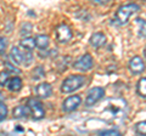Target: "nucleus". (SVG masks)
<instances>
[{
	"mask_svg": "<svg viewBox=\"0 0 146 136\" xmlns=\"http://www.w3.org/2000/svg\"><path fill=\"white\" fill-rule=\"evenodd\" d=\"M32 24L31 23H25L23 27H22V30H21V34L22 35H27V34H29L31 33V30H32Z\"/></svg>",
	"mask_w": 146,
	"mask_h": 136,
	"instance_id": "23",
	"label": "nucleus"
},
{
	"mask_svg": "<svg viewBox=\"0 0 146 136\" xmlns=\"http://www.w3.org/2000/svg\"><path fill=\"white\" fill-rule=\"evenodd\" d=\"M129 68L133 74H140L145 71V63L141 60V57L134 56L129 62Z\"/></svg>",
	"mask_w": 146,
	"mask_h": 136,
	"instance_id": "8",
	"label": "nucleus"
},
{
	"mask_svg": "<svg viewBox=\"0 0 146 136\" xmlns=\"http://www.w3.org/2000/svg\"><path fill=\"white\" fill-rule=\"evenodd\" d=\"M6 116H7V107L3 102H0V121L5 119Z\"/></svg>",
	"mask_w": 146,
	"mask_h": 136,
	"instance_id": "21",
	"label": "nucleus"
},
{
	"mask_svg": "<svg viewBox=\"0 0 146 136\" xmlns=\"http://www.w3.org/2000/svg\"><path fill=\"white\" fill-rule=\"evenodd\" d=\"M135 128L140 135H146V121H140V123L136 124Z\"/></svg>",
	"mask_w": 146,
	"mask_h": 136,
	"instance_id": "19",
	"label": "nucleus"
},
{
	"mask_svg": "<svg viewBox=\"0 0 146 136\" xmlns=\"http://www.w3.org/2000/svg\"><path fill=\"white\" fill-rule=\"evenodd\" d=\"M9 80V73L6 71L0 72V85H5Z\"/></svg>",
	"mask_w": 146,
	"mask_h": 136,
	"instance_id": "22",
	"label": "nucleus"
},
{
	"mask_svg": "<svg viewBox=\"0 0 146 136\" xmlns=\"http://www.w3.org/2000/svg\"><path fill=\"white\" fill-rule=\"evenodd\" d=\"M9 57H10V60L13 65H21L22 63V52H21V50L16 46H13L11 49L10 53H9Z\"/></svg>",
	"mask_w": 146,
	"mask_h": 136,
	"instance_id": "12",
	"label": "nucleus"
},
{
	"mask_svg": "<svg viewBox=\"0 0 146 136\" xmlns=\"http://www.w3.org/2000/svg\"><path fill=\"white\" fill-rule=\"evenodd\" d=\"M35 46H38L39 49H46L49 46V37L44 34H39L35 39Z\"/></svg>",
	"mask_w": 146,
	"mask_h": 136,
	"instance_id": "15",
	"label": "nucleus"
},
{
	"mask_svg": "<svg viewBox=\"0 0 146 136\" xmlns=\"http://www.w3.org/2000/svg\"><path fill=\"white\" fill-rule=\"evenodd\" d=\"M94 65V61H93V57H91L89 53L86 55L79 57L74 63H73V67L76 68L77 71H82V72H86L89 71L91 67Z\"/></svg>",
	"mask_w": 146,
	"mask_h": 136,
	"instance_id": "4",
	"label": "nucleus"
},
{
	"mask_svg": "<svg viewBox=\"0 0 146 136\" xmlns=\"http://www.w3.org/2000/svg\"><path fill=\"white\" fill-rule=\"evenodd\" d=\"M140 10V6L138 4H127V5H123L122 7L118 9V11L116 13V23L118 26H124L128 20H129V17L133 15V13L138 12Z\"/></svg>",
	"mask_w": 146,
	"mask_h": 136,
	"instance_id": "1",
	"label": "nucleus"
},
{
	"mask_svg": "<svg viewBox=\"0 0 146 136\" xmlns=\"http://www.w3.org/2000/svg\"><path fill=\"white\" fill-rule=\"evenodd\" d=\"M80 102H82V100H80V96H78V95H73V96L67 97L62 105V111L67 113L74 111L80 105Z\"/></svg>",
	"mask_w": 146,
	"mask_h": 136,
	"instance_id": "7",
	"label": "nucleus"
},
{
	"mask_svg": "<svg viewBox=\"0 0 146 136\" xmlns=\"http://www.w3.org/2000/svg\"><path fill=\"white\" fill-rule=\"evenodd\" d=\"M85 83V78L83 75H71L63 81L61 85V91L65 94L73 92L78 90Z\"/></svg>",
	"mask_w": 146,
	"mask_h": 136,
	"instance_id": "2",
	"label": "nucleus"
},
{
	"mask_svg": "<svg viewBox=\"0 0 146 136\" xmlns=\"http://www.w3.org/2000/svg\"><path fill=\"white\" fill-rule=\"evenodd\" d=\"M31 114L27 106H18L13 110V118L16 119H22V118H26Z\"/></svg>",
	"mask_w": 146,
	"mask_h": 136,
	"instance_id": "13",
	"label": "nucleus"
},
{
	"mask_svg": "<svg viewBox=\"0 0 146 136\" xmlns=\"http://www.w3.org/2000/svg\"><path fill=\"white\" fill-rule=\"evenodd\" d=\"M27 107L29 110V113L34 119H42L45 116V111H44V106L43 103L36 98H29L27 102Z\"/></svg>",
	"mask_w": 146,
	"mask_h": 136,
	"instance_id": "3",
	"label": "nucleus"
},
{
	"mask_svg": "<svg viewBox=\"0 0 146 136\" xmlns=\"http://www.w3.org/2000/svg\"><path fill=\"white\" fill-rule=\"evenodd\" d=\"M6 46H7V40H6V38L0 37V53H3L4 51H5Z\"/></svg>",
	"mask_w": 146,
	"mask_h": 136,
	"instance_id": "25",
	"label": "nucleus"
},
{
	"mask_svg": "<svg viewBox=\"0 0 146 136\" xmlns=\"http://www.w3.org/2000/svg\"><path fill=\"white\" fill-rule=\"evenodd\" d=\"M33 60V56H32L31 51H25L22 52V63H25V66H29Z\"/></svg>",
	"mask_w": 146,
	"mask_h": 136,
	"instance_id": "18",
	"label": "nucleus"
},
{
	"mask_svg": "<svg viewBox=\"0 0 146 136\" xmlns=\"http://www.w3.org/2000/svg\"><path fill=\"white\" fill-rule=\"evenodd\" d=\"M104 95H105V90L102 88H94V89H91L89 91V94H88V96H86V98H85V105L86 106L95 105L99 100H101L104 97Z\"/></svg>",
	"mask_w": 146,
	"mask_h": 136,
	"instance_id": "6",
	"label": "nucleus"
},
{
	"mask_svg": "<svg viewBox=\"0 0 146 136\" xmlns=\"http://www.w3.org/2000/svg\"><path fill=\"white\" fill-rule=\"evenodd\" d=\"M56 38L60 44H66L72 39V32L67 24H61L56 29Z\"/></svg>",
	"mask_w": 146,
	"mask_h": 136,
	"instance_id": "5",
	"label": "nucleus"
},
{
	"mask_svg": "<svg viewBox=\"0 0 146 136\" xmlns=\"http://www.w3.org/2000/svg\"><path fill=\"white\" fill-rule=\"evenodd\" d=\"M6 86L10 91H18V90H21V88H22V80H21V78H18V77H12V78L7 80Z\"/></svg>",
	"mask_w": 146,
	"mask_h": 136,
	"instance_id": "11",
	"label": "nucleus"
},
{
	"mask_svg": "<svg viewBox=\"0 0 146 136\" xmlns=\"http://www.w3.org/2000/svg\"><path fill=\"white\" fill-rule=\"evenodd\" d=\"M3 98H4V97H3V94H1V92H0V102H1V101H3Z\"/></svg>",
	"mask_w": 146,
	"mask_h": 136,
	"instance_id": "26",
	"label": "nucleus"
},
{
	"mask_svg": "<svg viewBox=\"0 0 146 136\" xmlns=\"http://www.w3.org/2000/svg\"><path fill=\"white\" fill-rule=\"evenodd\" d=\"M138 94L141 97L146 98V78H143L138 83Z\"/></svg>",
	"mask_w": 146,
	"mask_h": 136,
	"instance_id": "16",
	"label": "nucleus"
},
{
	"mask_svg": "<svg viewBox=\"0 0 146 136\" xmlns=\"http://www.w3.org/2000/svg\"><path fill=\"white\" fill-rule=\"evenodd\" d=\"M90 44L94 48H100L106 44V37L102 33H94L90 38Z\"/></svg>",
	"mask_w": 146,
	"mask_h": 136,
	"instance_id": "10",
	"label": "nucleus"
},
{
	"mask_svg": "<svg viewBox=\"0 0 146 136\" xmlns=\"http://www.w3.org/2000/svg\"><path fill=\"white\" fill-rule=\"evenodd\" d=\"M44 71H43V68L42 67H38L34 71V79L35 80H38V79H40L42 77H44Z\"/></svg>",
	"mask_w": 146,
	"mask_h": 136,
	"instance_id": "24",
	"label": "nucleus"
},
{
	"mask_svg": "<svg viewBox=\"0 0 146 136\" xmlns=\"http://www.w3.org/2000/svg\"><path fill=\"white\" fill-rule=\"evenodd\" d=\"M100 136H122V134L118 130H106V131H101L99 134Z\"/></svg>",
	"mask_w": 146,
	"mask_h": 136,
	"instance_id": "20",
	"label": "nucleus"
},
{
	"mask_svg": "<svg viewBox=\"0 0 146 136\" xmlns=\"http://www.w3.org/2000/svg\"><path fill=\"white\" fill-rule=\"evenodd\" d=\"M141 136H143V135H141Z\"/></svg>",
	"mask_w": 146,
	"mask_h": 136,
	"instance_id": "28",
	"label": "nucleus"
},
{
	"mask_svg": "<svg viewBox=\"0 0 146 136\" xmlns=\"http://www.w3.org/2000/svg\"><path fill=\"white\" fill-rule=\"evenodd\" d=\"M136 24L139 26V35L140 37H146V21L141 18H136Z\"/></svg>",
	"mask_w": 146,
	"mask_h": 136,
	"instance_id": "17",
	"label": "nucleus"
},
{
	"mask_svg": "<svg viewBox=\"0 0 146 136\" xmlns=\"http://www.w3.org/2000/svg\"><path fill=\"white\" fill-rule=\"evenodd\" d=\"M144 53H145V56H146V48H145V50H144Z\"/></svg>",
	"mask_w": 146,
	"mask_h": 136,
	"instance_id": "27",
	"label": "nucleus"
},
{
	"mask_svg": "<svg viewBox=\"0 0 146 136\" xmlns=\"http://www.w3.org/2000/svg\"><path fill=\"white\" fill-rule=\"evenodd\" d=\"M20 45L22 48H25L26 51H31L35 48V40L33 38H29V37H25L20 42Z\"/></svg>",
	"mask_w": 146,
	"mask_h": 136,
	"instance_id": "14",
	"label": "nucleus"
},
{
	"mask_svg": "<svg viewBox=\"0 0 146 136\" xmlns=\"http://www.w3.org/2000/svg\"><path fill=\"white\" fill-rule=\"evenodd\" d=\"M35 94H36V96L40 97V98H46L49 96H51V94H52V86L49 83H42V84L36 85Z\"/></svg>",
	"mask_w": 146,
	"mask_h": 136,
	"instance_id": "9",
	"label": "nucleus"
}]
</instances>
